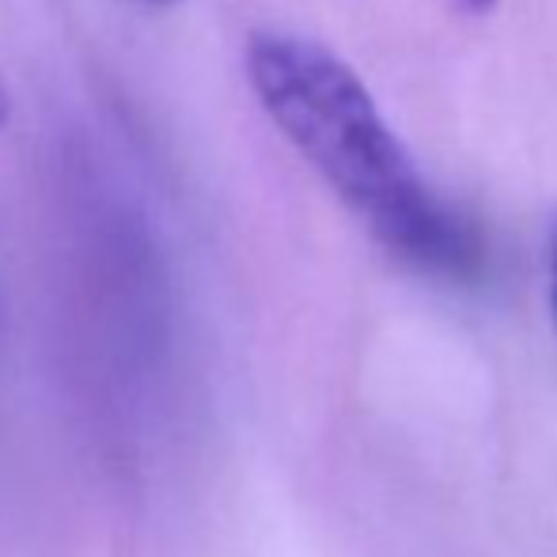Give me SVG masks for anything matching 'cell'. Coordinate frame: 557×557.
<instances>
[{"label": "cell", "mask_w": 557, "mask_h": 557, "mask_svg": "<svg viewBox=\"0 0 557 557\" xmlns=\"http://www.w3.org/2000/svg\"><path fill=\"white\" fill-rule=\"evenodd\" d=\"M8 114H12V103H8L4 81H0V129H4V125H8Z\"/></svg>", "instance_id": "277c9868"}, {"label": "cell", "mask_w": 557, "mask_h": 557, "mask_svg": "<svg viewBox=\"0 0 557 557\" xmlns=\"http://www.w3.org/2000/svg\"><path fill=\"white\" fill-rule=\"evenodd\" d=\"M137 4H175V0H137Z\"/></svg>", "instance_id": "5b68a950"}, {"label": "cell", "mask_w": 557, "mask_h": 557, "mask_svg": "<svg viewBox=\"0 0 557 557\" xmlns=\"http://www.w3.org/2000/svg\"><path fill=\"white\" fill-rule=\"evenodd\" d=\"M546 293H550V315L557 326V216L546 227Z\"/></svg>", "instance_id": "7a4b0ae2"}, {"label": "cell", "mask_w": 557, "mask_h": 557, "mask_svg": "<svg viewBox=\"0 0 557 557\" xmlns=\"http://www.w3.org/2000/svg\"><path fill=\"white\" fill-rule=\"evenodd\" d=\"M247 76L270 122L391 255L441 281L482 273L478 224L429 186L372 91L337 53L288 30H255Z\"/></svg>", "instance_id": "6da1fadb"}, {"label": "cell", "mask_w": 557, "mask_h": 557, "mask_svg": "<svg viewBox=\"0 0 557 557\" xmlns=\"http://www.w3.org/2000/svg\"><path fill=\"white\" fill-rule=\"evenodd\" d=\"M455 4H459L467 15H482V12H490V8L497 4V0H455Z\"/></svg>", "instance_id": "3957f363"}]
</instances>
